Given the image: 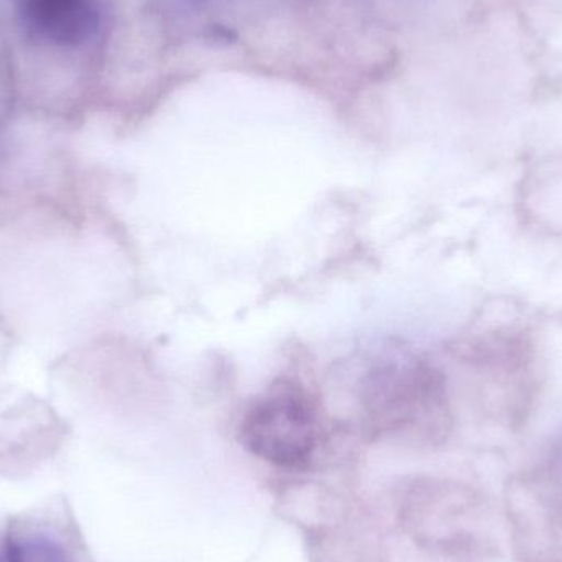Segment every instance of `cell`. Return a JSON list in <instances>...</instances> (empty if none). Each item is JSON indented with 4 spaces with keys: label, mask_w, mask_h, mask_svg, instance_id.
<instances>
[{
    "label": "cell",
    "mask_w": 562,
    "mask_h": 562,
    "mask_svg": "<svg viewBox=\"0 0 562 562\" xmlns=\"http://www.w3.org/2000/svg\"><path fill=\"white\" fill-rule=\"evenodd\" d=\"M360 396L370 422L382 431L435 441L451 425L445 375L415 353L376 360L363 376Z\"/></svg>",
    "instance_id": "cell-1"
},
{
    "label": "cell",
    "mask_w": 562,
    "mask_h": 562,
    "mask_svg": "<svg viewBox=\"0 0 562 562\" xmlns=\"http://www.w3.org/2000/svg\"><path fill=\"white\" fill-rule=\"evenodd\" d=\"M240 441L270 464L306 468L319 442L316 409L300 386L280 382L249 406L240 423Z\"/></svg>",
    "instance_id": "cell-2"
},
{
    "label": "cell",
    "mask_w": 562,
    "mask_h": 562,
    "mask_svg": "<svg viewBox=\"0 0 562 562\" xmlns=\"http://www.w3.org/2000/svg\"><path fill=\"white\" fill-rule=\"evenodd\" d=\"M20 12L32 35L55 45H82L99 29L95 0H22Z\"/></svg>",
    "instance_id": "cell-3"
},
{
    "label": "cell",
    "mask_w": 562,
    "mask_h": 562,
    "mask_svg": "<svg viewBox=\"0 0 562 562\" xmlns=\"http://www.w3.org/2000/svg\"><path fill=\"white\" fill-rule=\"evenodd\" d=\"M7 562H71L65 547L45 531L15 530L7 540Z\"/></svg>",
    "instance_id": "cell-4"
}]
</instances>
